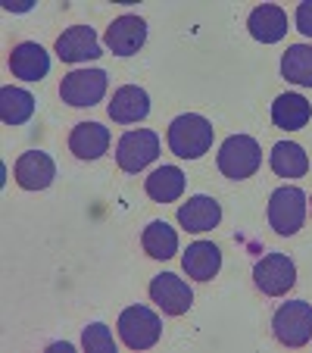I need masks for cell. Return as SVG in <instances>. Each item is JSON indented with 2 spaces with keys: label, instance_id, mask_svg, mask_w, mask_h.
Here are the masks:
<instances>
[{
  "label": "cell",
  "instance_id": "1",
  "mask_svg": "<svg viewBox=\"0 0 312 353\" xmlns=\"http://www.w3.org/2000/svg\"><path fill=\"white\" fill-rule=\"evenodd\" d=\"M169 147L181 160H200L213 147V122L197 113H185L169 125Z\"/></svg>",
  "mask_w": 312,
  "mask_h": 353
},
{
  "label": "cell",
  "instance_id": "2",
  "mask_svg": "<svg viewBox=\"0 0 312 353\" xmlns=\"http://www.w3.org/2000/svg\"><path fill=\"white\" fill-rule=\"evenodd\" d=\"M259 163H262V150H259V144L250 134H231V138H225V144L219 147V169H222V175L231 181L250 179L259 169Z\"/></svg>",
  "mask_w": 312,
  "mask_h": 353
},
{
  "label": "cell",
  "instance_id": "3",
  "mask_svg": "<svg viewBox=\"0 0 312 353\" xmlns=\"http://www.w3.org/2000/svg\"><path fill=\"white\" fill-rule=\"evenodd\" d=\"M272 332L284 347H303L312 338V303L306 300H287L275 310Z\"/></svg>",
  "mask_w": 312,
  "mask_h": 353
},
{
  "label": "cell",
  "instance_id": "4",
  "mask_svg": "<svg viewBox=\"0 0 312 353\" xmlns=\"http://www.w3.org/2000/svg\"><path fill=\"white\" fill-rule=\"evenodd\" d=\"M306 222V194L293 185H284L269 197V225L281 234L291 238L303 228Z\"/></svg>",
  "mask_w": 312,
  "mask_h": 353
},
{
  "label": "cell",
  "instance_id": "5",
  "mask_svg": "<svg viewBox=\"0 0 312 353\" xmlns=\"http://www.w3.org/2000/svg\"><path fill=\"white\" fill-rule=\"evenodd\" d=\"M160 157V134L150 128H138V132H125L116 147V163L122 172H141L153 160Z\"/></svg>",
  "mask_w": 312,
  "mask_h": 353
},
{
  "label": "cell",
  "instance_id": "6",
  "mask_svg": "<svg viewBox=\"0 0 312 353\" xmlns=\"http://www.w3.org/2000/svg\"><path fill=\"white\" fill-rule=\"evenodd\" d=\"M107 94V72L103 69H75L63 75L60 97L69 107H94Z\"/></svg>",
  "mask_w": 312,
  "mask_h": 353
},
{
  "label": "cell",
  "instance_id": "7",
  "mask_svg": "<svg viewBox=\"0 0 312 353\" xmlns=\"http://www.w3.org/2000/svg\"><path fill=\"white\" fill-rule=\"evenodd\" d=\"M119 334H122V341H125V347H132V350H147V347H153L160 341L163 322H160V316L147 307H128V310H122V316H119Z\"/></svg>",
  "mask_w": 312,
  "mask_h": 353
},
{
  "label": "cell",
  "instance_id": "8",
  "mask_svg": "<svg viewBox=\"0 0 312 353\" xmlns=\"http://www.w3.org/2000/svg\"><path fill=\"white\" fill-rule=\"evenodd\" d=\"M253 281L262 294L269 297H281L297 285V266H293L291 256L284 254H269L253 266Z\"/></svg>",
  "mask_w": 312,
  "mask_h": 353
},
{
  "label": "cell",
  "instance_id": "9",
  "mask_svg": "<svg viewBox=\"0 0 312 353\" xmlns=\"http://www.w3.org/2000/svg\"><path fill=\"white\" fill-rule=\"evenodd\" d=\"M150 300L166 316H185L194 307V291L187 288L185 279H178L172 272H163L150 281Z\"/></svg>",
  "mask_w": 312,
  "mask_h": 353
},
{
  "label": "cell",
  "instance_id": "10",
  "mask_svg": "<svg viewBox=\"0 0 312 353\" xmlns=\"http://www.w3.org/2000/svg\"><path fill=\"white\" fill-rule=\"evenodd\" d=\"M16 185L25 188V191H44L50 188V181L56 179V163L50 154H41V150H28L16 160L13 166Z\"/></svg>",
  "mask_w": 312,
  "mask_h": 353
},
{
  "label": "cell",
  "instance_id": "11",
  "mask_svg": "<svg viewBox=\"0 0 312 353\" xmlns=\"http://www.w3.org/2000/svg\"><path fill=\"white\" fill-rule=\"evenodd\" d=\"M147 41V22L141 16H119L113 26L107 28V47L116 57H132L138 54Z\"/></svg>",
  "mask_w": 312,
  "mask_h": 353
},
{
  "label": "cell",
  "instance_id": "12",
  "mask_svg": "<svg viewBox=\"0 0 312 353\" xmlns=\"http://www.w3.org/2000/svg\"><path fill=\"white\" fill-rule=\"evenodd\" d=\"M56 57L63 63H85L100 57V41L94 34V28L87 26H72L56 38Z\"/></svg>",
  "mask_w": 312,
  "mask_h": 353
},
{
  "label": "cell",
  "instance_id": "13",
  "mask_svg": "<svg viewBox=\"0 0 312 353\" xmlns=\"http://www.w3.org/2000/svg\"><path fill=\"white\" fill-rule=\"evenodd\" d=\"M10 69L22 81H41L50 72V54L41 44H34V41H22L10 54Z\"/></svg>",
  "mask_w": 312,
  "mask_h": 353
},
{
  "label": "cell",
  "instance_id": "14",
  "mask_svg": "<svg viewBox=\"0 0 312 353\" xmlns=\"http://www.w3.org/2000/svg\"><path fill=\"white\" fill-rule=\"evenodd\" d=\"M181 266H185L187 279L197 281H213L222 269V250L213 244V241H197L185 250L181 256Z\"/></svg>",
  "mask_w": 312,
  "mask_h": 353
},
{
  "label": "cell",
  "instance_id": "15",
  "mask_svg": "<svg viewBox=\"0 0 312 353\" xmlns=\"http://www.w3.org/2000/svg\"><path fill=\"white\" fill-rule=\"evenodd\" d=\"M110 147V128H103L100 122H79L69 134V150L79 160H100Z\"/></svg>",
  "mask_w": 312,
  "mask_h": 353
},
{
  "label": "cell",
  "instance_id": "16",
  "mask_svg": "<svg viewBox=\"0 0 312 353\" xmlns=\"http://www.w3.org/2000/svg\"><path fill=\"white\" fill-rule=\"evenodd\" d=\"M219 219L222 207L216 203V197H206V194H197V197H191L187 203L178 207V222L187 232H209V228L219 225Z\"/></svg>",
  "mask_w": 312,
  "mask_h": 353
},
{
  "label": "cell",
  "instance_id": "17",
  "mask_svg": "<svg viewBox=\"0 0 312 353\" xmlns=\"http://www.w3.org/2000/svg\"><path fill=\"white\" fill-rule=\"evenodd\" d=\"M150 113V97H147L144 88L138 85H122L119 91L113 94V103H110V119L113 122H141Z\"/></svg>",
  "mask_w": 312,
  "mask_h": 353
},
{
  "label": "cell",
  "instance_id": "18",
  "mask_svg": "<svg viewBox=\"0 0 312 353\" xmlns=\"http://www.w3.org/2000/svg\"><path fill=\"white\" fill-rule=\"evenodd\" d=\"M247 28H250V34L256 41L275 44V41H281L287 34V13L281 7H275V3H262V7H256L250 13Z\"/></svg>",
  "mask_w": 312,
  "mask_h": 353
},
{
  "label": "cell",
  "instance_id": "19",
  "mask_svg": "<svg viewBox=\"0 0 312 353\" xmlns=\"http://www.w3.org/2000/svg\"><path fill=\"white\" fill-rule=\"evenodd\" d=\"M312 119V107L303 94H281L272 103V122L284 132H300Z\"/></svg>",
  "mask_w": 312,
  "mask_h": 353
},
{
  "label": "cell",
  "instance_id": "20",
  "mask_svg": "<svg viewBox=\"0 0 312 353\" xmlns=\"http://www.w3.org/2000/svg\"><path fill=\"white\" fill-rule=\"evenodd\" d=\"M144 188H147V197L150 200H156V203H172V200H178L181 194H185V172L175 166H163L147 175Z\"/></svg>",
  "mask_w": 312,
  "mask_h": 353
},
{
  "label": "cell",
  "instance_id": "21",
  "mask_svg": "<svg viewBox=\"0 0 312 353\" xmlns=\"http://www.w3.org/2000/svg\"><path fill=\"white\" fill-rule=\"evenodd\" d=\"M141 244H144V254L153 256V260H172V256L178 254V234H175V228L163 219L150 222V225L144 228Z\"/></svg>",
  "mask_w": 312,
  "mask_h": 353
},
{
  "label": "cell",
  "instance_id": "22",
  "mask_svg": "<svg viewBox=\"0 0 312 353\" xmlns=\"http://www.w3.org/2000/svg\"><path fill=\"white\" fill-rule=\"evenodd\" d=\"M272 169L281 179H303L309 172V157L300 144L293 141H278L272 147Z\"/></svg>",
  "mask_w": 312,
  "mask_h": 353
},
{
  "label": "cell",
  "instance_id": "23",
  "mask_svg": "<svg viewBox=\"0 0 312 353\" xmlns=\"http://www.w3.org/2000/svg\"><path fill=\"white\" fill-rule=\"evenodd\" d=\"M281 75L293 85L312 88V44H291L281 57Z\"/></svg>",
  "mask_w": 312,
  "mask_h": 353
},
{
  "label": "cell",
  "instance_id": "24",
  "mask_svg": "<svg viewBox=\"0 0 312 353\" xmlns=\"http://www.w3.org/2000/svg\"><path fill=\"white\" fill-rule=\"evenodd\" d=\"M32 113H34V97L28 91L13 85L0 91V116H3L7 125H22V122L32 119Z\"/></svg>",
  "mask_w": 312,
  "mask_h": 353
},
{
  "label": "cell",
  "instance_id": "25",
  "mask_svg": "<svg viewBox=\"0 0 312 353\" xmlns=\"http://www.w3.org/2000/svg\"><path fill=\"white\" fill-rule=\"evenodd\" d=\"M81 347L87 353H116V341L113 332H110L103 322H94V325L85 328V338H81Z\"/></svg>",
  "mask_w": 312,
  "mask_h": 353
},
{
  "label": "cell",
  "instance_id": "26",
  "mask_svg": "<svg viewBox=\"0 0 312 353\" xmlns=\"http://www.w3.org/2000/svg\"><path fill=\"white\" fill-rule=\"evenodd\" d=\"M297 28L306 38H312V0H303L297 7Z\"/></svg>",
  "mask_w": 312,
  "mask_h": 353
}]
</instances>
